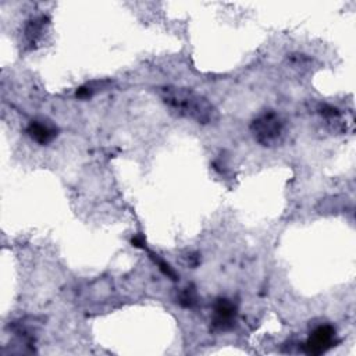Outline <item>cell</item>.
Instances as JSON below:
<instances>
[{"label":"cell","mask_w":356,"mask_h":356,"mask_svg":"<svg viewBox=\"0 0 356 356\" xmlns=\"http://www.w3.org/2000/svg\"><path fill=\"white\" fill-rule=\"evenodd\" d=\"M161 102L177 117L191 120L200 125H209L218 121L217 107L203 95L182 86H161L157 89Z\"/></svg>","instance_id":"obj_1"},{"label":"cell","mask_w":356,"mask_h":356,"mask_svg":"<svg viewBox=\"0 0 356 356\" xmlns=\"http://www.w3.org/2000/svg\"><path fill=\"white\" fill-rule=\"evenodd\" d=\"M254 140L264 147L278 146L285 136V121L274 110H264L250 122Z\"/></svg>","instance_id":"obj_2"},{"label":"cell","mask_w":356,"mask_h":356,"mask_svg":"<svg viewBox=\"0 0 356 356\" xmlns=\"http://www.w3.org/2000/svg\"><path fill=\"white\" fill-rule=\"evenodd\" d=\"M337 343V331L331 324H318L309 334L303 352L307 355H323Z\"/></svg>","instance_id":"obj_3"},{"label":"cell","mask_w":356,"mask_h":356,"mask_svg":"<svg viewBox=\"0 0 356 356\" xmlns=\"http://www.w3.org/2000/svg\"><path fill=\"white\" fill-rule=\"evenodd\" d=\"M238 318V307L232 299L218 298L213 305L211 327L214 331H229Z\"/></svg>","instance_id":"obj_4"},{"label":"cell","mask_w":356,"mask_h":356,"mask_svg":"<svg viewBox=\"0 0 356 356\" xmlns=\"http://www.w3.org/2000/svg\"><path fill=\"white\" fill-rule=\"evenodd\" d=\"M25 131H26V135L31 138V140L42 146L51 143L58 135V128L51 121L43 120V118L31 120Z\"/></svg>","instance_id":"obj_5"},{"label":"cell","mask_w":356,"mask_h":356,"mask_svg":"<svg viewBox=\"0 0 356 356\" xmlns=\"http://www.w3.org/2000/svg\"><path fill=\"white\" fill-rule=\"evenodd\" d=\"M47 25H49V18L43 14L29 18L22 32L25 46H28L29 49H35L43 39V33H46Z\"/></svg>","instance_id":"obj_6"},{"label":"cell","mask_w":356,"mask_h":356,"mask_svg":"<svg viewBox=\"0 0 356 356\" xmlns=\"http://www.w3.org/2000/svg\"><path fill=\"white\" fill-rule=\"evenodd\" d=\"M178 303L185 309H191V307L196 306V303H197L196 289L192 285L182 288V291L178 295Z\"/></svg>","instance_id":"obj_7"},{"label":"cell","mask_w":356,"mask_h":356,"mask_svg":"<svg viewBox=\"0 0 356 356\" xmlns=\"http://www.w3.org/2000/svg\"><path fill=\"white\" fill-rule=\"evenodd\" d=\"M317 111H318V114L321 117H324L328 121H339V118H341L339 110L332 107V106H330V104H320Z\"/></svg>","instance_id":"obj_8"}]
</instances>
